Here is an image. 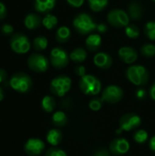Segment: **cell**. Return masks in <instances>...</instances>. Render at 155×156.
I'll use <instances>...</instances> for the list:
<instances>
[{
    "mask_svg": "<svg viewBox=\"0 0 155 156\" xmlns=\"http://www.w3.org/2000/svg\"><path fill=\"white\" fill-rule=\"evenodd\" d=\"M7 14V10H6V6L4 3L0 2V20L4 19L6 16Z\"/></svg>",
    "mask_w": 155,
    "mask_h": 156,
    "instance_id": "obj_36",
    "label": "cell"
},
{
    "mask_svg": "<svg viewBox=\"0 0 155 156\" xmlns=\"http://www.w3.org/2000/svg\"><path fill=\"white\" fill-rule=\"evenodd\" d=\"M45 156H67V154L58 148H50L46 152Z\"/></svg>",
    "mask_w": 155,
    "mask_h": 156,
    "instance_id": "obj_32",
    "label": "cell"
},
{
    "mask_svg": "<svg viewBox=\"0 0 155 156\" xmlns=\"http://www.w3.org/2000/svg\"><path fill=\"white\" fill-rule=\"evenodd\" d=\"M13 30H14V28H13V27L11 25H9V24H4V25H2L1 31H2V33L4 35H10V34H12Z\"/></svg>",
    "mask_w": 155,
    "mask_h": 156,
    "instance_id": "obj_34",
    "label": "cell"
},
{
    "mask_svg": "<svg viewBox=\"0 0 155 156\" xmlns=\"http://www.w3.org/2000/svg\"><path fill=\"white\" fill-rule=\"evenodd\" d=\"M5 80H6V72L3 69H0V83H3Z\"/></svg>",
    "mask_w": 155,
    "mask_h": 156,
    "instance_id": "obj_41",
    "label": "cell"
},
{
    "mask_svg": "<svg viewBox=\"0 0 155 156\" xmlns=\"http://www.w3.org/2000/svg\"><path fill=\"white\" fill-rule=\"evenodd\" d=\"M150 149L152 150V151H153L155 152V136H153L152 139H151V141H150Z\"/></svg>",
    "mask_w": 155,
    "mask_h": 156,
    "instance_id": "obj_43",
    "label": "cell"
},
{
    "mask_svg": "<svg viewBox=\"0 0 155 156\" xmlns=\"http://www.w3.org/2000/svg\"><path fill=\"white\" fill-rule=\"evenodd\" d=\"M141 53L146 58H152L155 55V46L153 44L147 43L141 48Z\"/></svg>",
    "mask_w": 155,
    "mask_h": 156,
    "instance_id": "obj_28",
    "label": "cell"
},
{
    "mask_svg": "<svg viewBox=\"0 0 155 156\" xmlns=\"http://www.w3.org/2000/svg\"><path fill=\"white\" fill-rule=\"evenodd\" d=\"M134 141L138 144H144L148 139V133L144 130H139L134 134Z\"/></svg>",
    "mask_w": 155,
    "mask_h": 156,
    "instance_id": "obj_31",
    "label": "cell"
},
{
    "mask_svg": "<svg viewBox=\"0 0 155 156\" xmlns=\"http://www.w3.org/2000/svg\"><path fill=\"white\" fill-rule=\"evenodd\" d=\"M70 30L67 27H60L56 32V39L60 43L67 42L70 37Z\"/></svg>",
    "mask_w": 155,
    "mask_h": 156,
    "instance_id": "obj_21",
    "label": "cell"
},
{
    "mask_svg": "<svg viewBox=\"0 0 155 156\" xmlns=\"http://www.w3.org/2000/svg\"><path fill=\"white\" fill-rule=\"evenodd\" d=\"M68 118L63 112H56L52 116V122L56 126H63L67 123Z\"/></svg>",
    "mask_w": 155,
    "mask_h": 156,
    "instance_id": "obj_26",
    "label": "cell"
},
{
    "mask_svg": "<svg viewBox=\"0 0 155 156\" xmlns=\"http://www.w3.org/2000/svg\"><path fill=\"white\" fill-rule=\"evenodd\" d=\"M150 96L151 98L155 101V82L153 84V86L151 87V90H150Z\"/></svg>",
    "mask_w": 155,
    "mask_h": 156,
    "instance_id": "obj_42",
    "label": "cell"
},
{
    "mask_svg": "<svg viewBox=\"0 0 155 156\" xmlns=\"http://www.w3.org/2000/svg\"><path fill=\"white\" fill-rule=\"evenodd\" d=\"M71 88V80L67 76H58L50 82V91L58 97H63Z\"/></svg>",
    "mask_w": 155,
    "mask_h": 156,
    "instance_id": "obj_5",
    "label": "cell"
},
{
    "mask_svg": "<svg viewBox=\"0 0 155 156\" xmlns=\"http://www.w3.org/2000/svg\"><path fill=\"white\" fill-rule=\"evenodd\" d=\"M68 4L73 7H79L83 5L84 0H67Z\"/></svg>",
    "mask_w": 155,
    "mask_h": 156,
    "instance_id": "obj_35",
    "label": "cell"
},
{
    "mask_svg": "<svg viewBox=\"0 0 155 156\" xmlns=\"http://www.w3.org/2000/svg\"><path fill=\"white\" fill-rule=\"evenodd\" d=\"M4 97H5V94H4V90H3V89H2V88L0 87V101H3Z\"/></svg>",
    "mask_w": 155,
    "mask_h": 156,
    "instance_id": "obj_44",
    "label": "cell"
},
{
    "mask_svg": "<svg viewBox=\"0 0 155 156\" xmlns=\"http://www.w3.org/2000/svg\"><path fill=\"white\" fill-rule=\"evenodd\" d=\"M9 85L16 92L26 93L32 88V80L26 73L17 72L11 77Z\"/></svg>",
    "mask_w": 155,
    "mask_h": 156,
    "instance_id": "obj_1",
    "label": "cell"
},
{
    "mask_svg": "<svg viewBox=\"0 0 155 156\" xmlns=\"http://www.w3.org/2000/svg\"><path fill=\"white\" fill-rule=\"evenodd\" d=\"M79 89L86 95H97L101 90L100 81L92 75H85L79 80Z\"/></svg>",
    "mask_w": 155,
    "mask_h": 156,
    "instance_id": "obj_4",
    "label": "cell"
},
{
    "mask_svg": "<svg viewBox=\"0 0 155 156\" xmlns=\"http://www.w3.org/2000/svg\"><path fill=\"white\" fill-rule=\"evenodd\" d=\"M27 66L31 70L42 73L48 70L49 62L45 56L39 53H33L27 59Z\"/></svg>",
    "mask_w": 155,
    "mask_h": 156,
    "instance_id": "obj_7",
    "label": "cell"
},
{
    "mask_svg": "<svg viewBox=\"0 0 155 156\" xmlns=\"http://www.w3.org/2000/svg\"><path fill=\"white\" fill-rule=\"evenodd\" d=\"M144 32L151 40H155V21H150L145 25Z\"/></svg>",
    "mask_w": 155,
    "mask_h": 156,
    "instance_id": "obj_30",
    "label": "cell"
},
{
    "mask_svg": "<svg viewBox=\"0 0 155 156\" xmlns=\"http://www.w3.org/2000/svg\"><path fill=\"white\" fill-rule=\"evenodd\" d=\"M128 80L136 86H143L148 82L149 74L147 69L142 65L131 66L126 70Z\"/></svg>",
    "mask_w": 155,
    "mask_h": 156,
    "instance_id": "obj_2",
    "label": "cell"
},
{
    "mask_svg": "<svg viewBox=\"0 0 155 156\" xmlns=\"http://www.w3.org/2000/svg\"><path fill=\"white\" fill-rule=\"evenodd\" d=\"M56 101L51 96H45L41 101V107L46 112H52L55 109Z\"/></svg>",
    "mask_w": 155,
    "mask_h": 156,
    "instance_id": "obj_23",
    "label": "cell"
},
{
    "mask_svg": "<svg viewBox=\"0 0 155 156\" xmlns=\"http://www.w3.org/2000/svg\"><path fill=\"white\" fill-rule=\"evenodd\" d=\"M102 101H103L102 99L96 98V99H93V100L90 101L89 106L92 111H99L102 106Z\"/></svg>",
    "mask_w": 155,
    "mask_h": 156,
    "instance_id": "obj_33",
    "label": "cell"
},
{
    "mask_svg": "<svg viewBox=\"0 0 155 156\" xmlns=\"http://www.w3.org/2000/svg\"><path fill=\"white\" fill-rule=\"evenodd\" d=\"M48 39L47 37H43V36H38L37 37L34 41H33V47L37 51H41L47 48L48 47Z\"/></svg>",
    "mask_w": 155,
    "mask_h": 156,
    "instance_id": "obj_27",
    "label": "cell"
},
{
    "mask_svg": "<svg viewBox=\"0 0 155 156\" xmlns=\"http://www.w3.org/2000/svg\"><path fill=\"white\" fill-rule=\"evenodd\" d=\"M153 2H155V0H153Z\"/></svg>",
    "mask_w": 155,
    "mask_h": 156,
    "instance_id": "obj_45",
    "label": "cell"
},
{
    "mask_svg": "<svg viewBox=\"0 0 155 156\" xmlns=\"http://www.w3.org/2000/svg\"><path fill=\"white\" fill-rule=\"evenodd\" d=\"M41 23H42V20H41L40 16L38 15H36L33 13L26 15L24 19V25L29 30H34V29L37 28L41 25Z\"/></svg>",
    "mask_w": 155,
    "mask_h": 156,
    "instance_id": "obj_17",
    "label": "cell"
},
{
    "mask_svg": "<svg viewBox=\"0 0 155 156\" xmlns=\"http://www.w3.org/2000/svg\"><path fill=\"white\" fill-rule=\"evenodd\" d=\"M24 150L25 153L28 155L37 156L41 154L45 150V144L38 138H30L26 142Z\"/></svg>",
    "mask_w": 155,
    "mask_h": 156,
    "instance_id": "obj_12",
    "label": "cell"
},
{
    "mask_svg": "<svg viewBox=\"0 0 155 156\" xmlns=\"http://www.w3.org/2000/svg\"><path fill=\"white\" fill-rule=\"evenodd\" d=\"M62 140V133L58 129H51L47 134V141L52 146H57Z\"/></svg>",
    "mask_w": 155,
    "mask_h": 156,
    "instance_id": "obj_19",
    "label": "cell"
},
{
    "mask_svg": "<svg viewBox=\"0 0 155 156\" xmlns=\"http://www.w3.org/2000/svg\"><path fill=\"white\" fill-rule=\"evenodd\" d=\"M119 57L123 62L127 64H132L136 61L138 58V53L132 48L122 47L119 49Z\"/></svg>",
    "mask_w": 155,
    "mask_h": 156,
    "instance_id": "obj_14",
    "label": "cell"
},
{
    "mask_svg": "<svg viewBox=\"0 0 155 156\" xmlns=\"http://www.w3.org/2000/svg\"><path fill=\"white\" fill-rule=\"evenodd\" d=\"M122 96H123V91L119 86L111 85L104 89L101 95V99L103 101L109 103H116L122 99Z\"/></svg>",
    "mask_w": 155,
    "mask_h": 156,
    "instance_id": "obj_10",
    "label": "cell"
},
{
    "mask_svg": "<svg viewBox=\"0 0 155 156\" xmlns=\"http://www.w3.org/2000/svg\"><path fill=\"white\" fill-rule=\"evenodd\" d=\"M109 23L115 27H127L130 22V17L127 13L122 9H113L111 10L107 16Z\"/></svg>",
    "mask_w": 155,
    "mask_h": 156,
    "instance_id": "obj_8",
    "label": "cell"
},
{
    "mask_svg": "<svg viewBox=\"0 0 155 156\" xmlns=\"http://www.w3.org/2000/svg\"><path fill=\"white\" fill-rule=\"evenodd\" d=\"M94 64L100 69H109L112 64V58L105 52H99L93 58Z\"/></svg>",
    "mask_w": 155,
    "mask_h": 156,
    "instance_id": "obj_15",
    "label": "cell"
},
{
    "mask_svg": "<svg viewBox=\"0 0 155 156\" xmlns=\"http://www.w3.org/2000/svg\"><path fill=\"white\" fill-rule=\"evenodd\" d=\"M75 72H76V74H77L78 76L83 77V76L86 75V69H85V67H83V66H78V67H76V69H75Z\"/></svg>",
    "mask_w": 155,
    "mask_h": 156,
    "instance_id": "obj_37",
    "label": "cell"
},
{
    "mask_svg": "<svg viewBox=\"0 0 155 156\" xmlns=\"http://www.w3.org/2000/svg\"><path fill=\"white\" fill-rule=\"evenodd\" d=\"M69 57L62 48H54L50 52V62L56 69H63L69 64Z\"/></svg>",
    "mask_w": 155,
    "mask_h": 156,
    "instance_id": "obj_9",
    "label": "cell"
},
{
    "mask_svg": "<svg viewBox=\"0 0 155 156\" xmlns=\"http://www.w3.org/2000/svg\"><path fill=\"white\" fill-rule=\"evenodd\" d=\"M87 58V51L84 48H77L69 55V58L75 62H82Z\"/></svg>",
    "mask_w": 155,
    "mask_h": 156,
    "instance_id": "obj_22",
    "label": "cell"
},
{
    "mask_svg": "<svg viewBox=\"0 0 155 156\" xmlns=\"http://www.w3.org/2000/svg\"><path fill=\"white\" fill-rule=\"evenodd\" d=\"M125 33L130 38H137L140 35L139 27L136 25H128L125 28Z\"/></svg>",
    "mask_w": 155,
    "mask_h": 156,
    "instance_id": "obj_29",
    "label": "cell"
},
{
    "mask_svg": "<svg viewBox=\"0 0 155 156\" xmlns=\"http://www.w3.org/2000/svg\"><path fill=\"white\" fill-rule=\"evenodd\" d=\"M101 45V37L98 34L90 35L86 39V47L91 52L96 51Z\"/></svg>",
    "mask_w": 155,
    "mask_h": 156,
    "instance_id": "obj_18",
    "label": "cell"
},
{
    "mask_svg": "<svg viewBox=\"0 0 155 156\" xmlns=\"http://www.w3.org/2000/svg\"><path fill=\"white\" fill-rule=\"evenodd\" d=\"M10 48L17 54H26L29 51L31 44L26 35L16 33L10 38Z\"/></svg>",
    "mask_w": 155,
    "mask_h": 156,
    "instance_id": "obj_6",
    "label": "cell"
},
{
    "mask_svg": "<svg viewBox=\"0 0 155 156\" xmlns=\"http://www.w3.org/2000/svg\"><path fill=\"white\" fill-rule=\"evenodd\" d=\"M107 29H108V27H107L105 24H103V23L97 25V30H98L100 33H105V32L107 31Z\"/></svg>",
    "mask_w": 155,
    "mask_h": 156,
    "instance_id": "obj_38",
    "label": "cell"
},
{
    "mask_svg": "<svg viewBox=\"0 0 155 156\" xmlns=\"http://www.w3.org/2000/svg\"><path fill=\"white\" fill-rule=\"evenodd\" d=\"M93 156H110V154L107 150L101 149V150H99L98 152H96V154Z\"/></svg>",
    "mask_w": 155,
    "mask_h": 156,
    "instance_id": "obj_40",
    "label": "cell"
},
{
    "mask_svg": "<svg viewBox=\"0 0 155 156\" xmlns=\"http://www.w3.org/2000/svg\"><path fill=\"white\" fill-rule=\"evenodd\" d=\"M90 7L94 12H100L106 8L109 4V0H88Z\"/></svg>",
    "mask_w": 155,
    "mask_h": 156,
    "instance_id": "obj_24",
    "label": "cell"
},
{
    "mask_svg": "<svg viewBox=\"0 0 155 156\" xmlns=\"http://www.w3.org/2000/svg\"><path fill=\"white\" fill-rule=\"evenodd\" d=\"M57 24H58V17L51 14H48L42 19V25L48 30L54 28L57 26Z\"/></svg>",
    "mask_w": 155,
    "mask_h": 156,
    "instance_id": "obj_25",
    "label": "cell"
},
{
    "mask_svg": "<svg viewBox=\"0 0 155 156\" xmlns=\"http://www.w3.org/2000/svg\"><path fill=\"white\" fill-rule=\"evenodd\" d=\"M145 95H146V92H145V90H144L143 89H140V90H138L137 92H136V96H137V98L140 99V100L144 99Z\"/></svg>",
    "mask_w": 155,
    "mask_h": 156,
    "instance_id": "obj_39",
    "label": "cell"
},
{
    "mask_svg": "<svg viewBox=\"0 0 155 156\" xmlns=\"http://www.w3.org/2000/svg\"><path fill=\"white\" fill-rule=\"evenodd\" d=\"M142 120L139 115L135 113H127L123 115L120 120V128L122 131L130 132L138 128L141 125Z\"/></svg>",
    "mask_w": 155,
    "mask_h": 156,
    "instance_id": "obj_11",
    "label": "cell"
},
{
    "mask_svg": "<svg viewBox=\"0 0 155 156\" xmlns=\"http://www.w3.org/2000/svg\"><path fill=\"white\" fill-rule=\"evenodd\" d=\"M130 149V144L123 138H118L113 140L110 144V150L112 154L122 155L126 154Z\"/></svg>",
    "mask_w": 155,
    "mask_h": 156,
    "instance_id": "obj_13",
    "label": "cell"
},
{
    "mask_svg": "<svg viewBox=\"0 0 155 156\" xmlns=\"http://www.w3.org/2000/svg\"><path fill=\"white\" fill-rule=\"evenodd\" d=\"M56 0H35L34 6L38 13H47L54 8Z\"/></svg>",
    "mask_w": 155,
    "mask_h": 156,
    "instance_id": "obj_16",
    "label": "cell"
},
{
    "mask_svg": "<svg viewBox=\"0 0 155 156\" xmlns=\"http://www.w3.org/2000/svg\"><path fill=\"white\" fill-rule=\"evenodd\" d=\"M73 27L79 34L86 35L95 30L97 28V24L90 16L86 13H81L74 18Z\"/></svg>",
    "mask_w": 155,
    "mask_h": 156,
    "instance_id": "obj_3",
    "label": "cell"
},
{
    "mask_svg": "<svg viewBox=\"0 0 155 156\" xmlns=\"http://www.w3.org/2000/svg\"><path fill=\"white\" fill-rule=\"evenodd\" d=\"M128 10H129V15L130 17L133 20H138L142 17L143 15V8L142 5L138 3H131L128 6Z\"/></svg>",
    "mask_w": 155,
    "mask_h": 156,
    "instance_id": "obj_20",
    "label": "cell"
}]
</instances>
